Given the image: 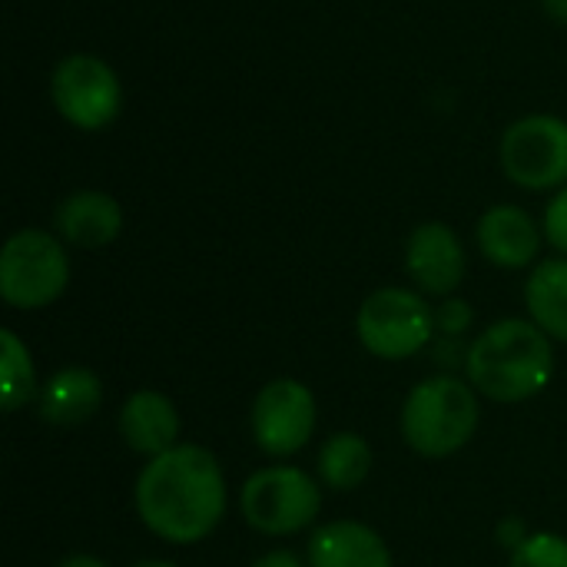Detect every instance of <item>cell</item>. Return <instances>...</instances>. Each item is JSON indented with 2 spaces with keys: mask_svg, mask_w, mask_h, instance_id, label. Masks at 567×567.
I'll list each match as a JSON object with an SVG mask.
<instances>
[{
  "mask_svg": "<svg viewBox=\"0 0 567 567\" xmlns=\"http://www.w3.org/2000/svg\"><path fill=\"white\" fill-rule=\"evenodd\" d=\"M525 306L532 322L542 326L551 339L567 342V256L538 262L525 286Z\"/></svg>",
  "mask_w": 567,
  "mask_h": 567,
  "instance_id": "obj_16",
  "label": "cell"
},
{
  "mask_svg": "<svg viewBox=\"0 0 567 567\" xmlns=\"http://www.w3.org/2000/svg\"><path fill=\"white\" fill-rule=\"evenodd\" d=\"M322 512V492L312 475L292 465L256 472L243 485V518L269 538H286L309 528Z\"/></svg>",
  "mask_w": 567,
  "mask_h": 567,
  "instance_id": "obj_6",
  "label": "cell"
},
{
  "mask_svg": "<svg viewBox=\"0 0 567 567\" xmlns=\"http://www.w3.org/2000/svg\"><path fill=\"white\" fill-rule=\"evenodd\" d=\"M508 567H567V538L561 535H528L515 551Z\"/></svg>",
  "mask_w": 567,
  "mask_h": 567,
  "instance_id": "obj_19",
  "label": "cell"
},
{
  "mask_svg": "<svg viewBox=\"0 0 567 567\" xmlns=\"http://www.w3.org/2000/svg\"><path fill=\"white\" fill-rule=\"evenodd\" d=\"M0 372H3V412H17L27 402L40 399L30 349L10 329L0 332Z\"/></svg>",
  "mask_w": 567,
  "mask_h": 567,
  "instance_id": "obj_18",
  "label": "cell"
},
{
  "mask_svg": "<svg viewBox=\"0 0 567 567\" xmlns=\"http://www.w3.org/2000/svg\"><path fill=\"white\" fill-rule=\"evenodd\" d=\"M542 3H545V13H548L555 23L567 27V0H542Z\"/></svg>",
  "mask_w": 567,
  "mask_h": 567,
  "instance_id": "obj_23",
  "label": "cell"
},
{
  "mask_svg": "<svg viewBox=\"0 0 567 567\" xmlns=\"http://www.w3.org/2000/svg\"><path fill=\"white\" fill-rule=\"evenodd\" d=\"M56 567H110L106 561H100V558H93V555H70V558H63Z\"/></svg>",
  "mask_w": 567,
  "mask_h": 567,
  "instance_id": "obj_24",
  "label": "cell"
},
{
  "mask_svg": "<svg viewBox=\"0 0 567 567\" xmlns=\"http://www.w3.org/2000/svg\"><path fill=\"white\" fill-rule=\"evenodd\" d=\"M100 405H103V382L96 372H90L83 365L53 372L43 382L40 399H37L40 419L56 429H70V425L93 419Z\"/></svg>",
  "mask_w": 567,
  "mask_h": 567,
  "instance_id": "obj_15",
  "label": "cell"
},
{
  "mask_svg": "<svg viewBox=\"0 0 567 567\" xmlns=\"http://www.w3.org/2000/svg\"><path fill=\"white\" fill-rule=\"evenodd\" d=\"M70 286V256L63 239L47 229H20L0 252V296L13 309H43Z\"/></svg>",
  "mask_w": 567,
  "mask_h": 567,
  "instance_id": "obj_4",
  "label": "cell"
},
{
  "mask_svg": "<svg viewBox=\"0 0 567 567\" xmlns=\"http://www.w3.org/2000/svg\"><path fill=\"white\" fill-rule=\"evenodd\" d=\"M179 429H183L179 412L163 392H153V389L133 392L120 409V435L126 449H133L136 455L156 458L176 449Z\"/></svg>",
  "mask_w": 567,
  "mask_h": 567,
  "instance_id": "obj_13",
  "label": "cell"
},
{
  "mask_svg": "<svg viewBox=\"0 0 567 567\" xmlns=\"http://www.w3.org/2000/svg\"><path fill=\"white\" fill-rule=\"evenodd\" d=\"M53 229L70 246L103 249L123 233V209L103 189H76L53 209Z\"/></svg>",
  "mask_w": 567,
  "mask_h": 567,
  "instance_id": "obj_12",
  "label": "cell"
},
{
  "mask_svg": "<svg viewBox=\"0 0 567 567\" xmlns=\"http://www.w3.org/2000/svg\"><path fill=\"white\" fill-rule=\"evenodd\" d=\"M478 249L482 256L498 266V269H525L538 259L542 252V229L532 219L528 209L502 203L485 209V216L478 219Z\"/></svg>",
  "mask_w": 567,
  "mask_h": 567,
  "instance_id": "obj_11",
  "label": "cell"
},
{
  "mask_svg": "<svg viewBox=\"0 0 567 567\" xmlns=\"http://www.w3.org/2000/svg\"><path fill=\"white\" fill-rule=\"evenodd\" d=\"M482 412L472 382L435 375L419 382L402 405V439L422 458H449L478 432Z\"/></svg>",
  "mask_w": 567,
  "mask_h": 567,
  "instance_id": "obj_3",
  "label": "cell"
},
{
  "mask_svg": "<svg viewBox=\"0 0 567 567\" xmlns=\"http://www.w3.org/2000/svg\"><path fill=\"white\" fill-rule=\"evenodd\" d=\"M252 567H302V561L292 551H269V555H262Z\"/></svg>",
  "mask_w": 567,
  "mask_h": 567,
  "instance_id": "obj_22",
  "label": "cell"
},
{
  "mask_svg": "<svg viewBox=\"0 0 567 567\" xmlns=\"http://www.w3.org/2000/svg\"><path fill=\"white\" fill-rule=\"evenodd\" d=\"M355 332L365 352L385 362H399L419 355L429 346L435 332V312L429 309L422 292L385 286L359 306Z\"/></svg>",
  "mask_w": 567,
  "mask_h": 567,
  "instance_id": "obj_5",
  "label": "cell"
},
{
  "mask_svg": "<svg viewBox=\"0 0 567 567\" xmlns=\"http://www.w3.org/2000/svg\"><path fill=\"white\" fill-rule=\"evenodd\" d=\"M309 567H392V551L362 522H329L309 542Z\"/></svg>",
  "mask_w": 567,
  "mask_h": 567,
  "instance_id": "obj_14",
  "label": "cell"
},
{
  "mask_svg": "<svg viewBox=\"0 0 567 567\" xmlns=\"http://www.w3.org/2000/svg\"><path fill=\"white\" fill-rule=\"evenodd\" d=\"M372 445L355 432L329 435L319 449V478L326 488L355 492L372 475Z\"/></svg>",
  "mask_w": 567,
  "mask_h": 567,
  "instance_id": "obj_17",
  "label": "cell"
},
{
  "mask_svg": "<svg viewBox=\"0 0 567 567\" xmlns=\"http://www.w3.org/2000/svg\"><path fill=\"white\" fill-rule=\"evenodd\" d=\"M136 515L169 545L209 538L226 515V478L203 445H176L146 462L133 488Z\"/></svg>",
  "mask_w": 567,
  "mask_h": 567,
  "instance_id": "obj_1",
  "label": "cell"
},
{
  "mask_svg": "<svg viewBox=\"0 0 567 567\" xmlns=\"http://www.w3.org/2000/svg\"><path fill=\"white\" fill-rule=\"evenodd\" d=\"M316 395L296 379L269 382L252 402V439L272 458H289L316 435Z\"/></svg>",
  "mask_w": 567,
  "mask_h": 567,
  "instance_id": "obj_9",
  "label": "cell"
},
{
  "mask_svg": "<svg viewBox=\"0 0 567 567\" xmlns=\"http://www.w3.org/2000/svg\"><path fill=\"white\" fill-rule=\"evenodd\" d=\"M50 100L70 126L100 133L123 110V83L103 56L70 53L50 73Z\"/></svg>",
  "mask_w": 567,
  "mask_h": 567,
  "instance_id": "obj_7",
  "label": "cell"
},
{
  "mask_svg": "<svg viewBox=\"0 0 567 567\" xmlns=\"http://www.w3.org/2000/svg\"><path fill=\"white\" fill-rule=\"evenodd\" d=\"M472 326V306L468 302H462V299H449L439 312H435V329H442V332H465Z\"/></svg>",
  "mask_w": 567,
  "mask_h": 567,
  "instance_id": "obj_21",
  "label": "cell"
},
{
  "mask_svg": "<svg viewBox=\"0 0 567 567\" xmlns=\"http://www.w3.org/2000/svg\"><path fill=\"white\" fill-rule=\"evenodd\" d=\"M465 246L445 223H422L405 243V269L419 292L452 296L465 279Z\"/></svg>",
  "mask_w": 567,
  "mask_h": 567,
  "instance_id": "obj_10",
  "label": "cell"
},
{
  "mask_svg": "<svg viewBox=\"0 0 567 567\" xmlns=\"http://www.w3.org/2000/svg\"><path fill=\"white\" fill-rule=\"evenodd\" d=\"M465 372L472 389L492 402H528L555 379L551 336L532 319H502L468 346Z\"/></svg>",
  "mask_w": 567,
  "mask_h": 567,
  "instance_id": "obj_2",
  "label": "cell"
},
{
  "mask_svg": "<svg viewBox=\"0 0 567 567\" xmlns=\"http://www.w3.org/2000/svg\"><path fill=\"white\" fill-rule=\"evenodd\" d=\"M133 567H176V565H169V561H140V565H133Z\"/></svg>",
  "mask_w": 567,
  "mask_h": 567,
  "instance_id": "obj_25",
  "label": "cell"
},
{
  "mask_svg": "<svg viewBox=\"0 0 567 567\" xmlns=\"http://www.w3.org/2000/svg\"><path fill=\"white\" fill-rule=\"evenodd\" d=\"M502 173L532 193L567 186V120L555 113H532L515 120L498 146Z\"/></svg>",
  "mask_w": 567,
  "mask_h": 567,
  "instance_id": "obj_8",
  "label": "cell"
},
{
  "mask_svg": "<svg viewBox=\"0 0 567 567\" xmlns=\"http://www.w3.org/2000/svg\"><path fill=\"white\" fill-rule=\"evenodd\" d=\"M542 229H545V239H548L561 256H567V186H561V189L551 196V203H548V209H545Z\"/></svg>",
  "mask_w": 567,
  "mask_h": 567,
  "instance_id": "obj_20",
  "label": "cell"
}]
</instances>
